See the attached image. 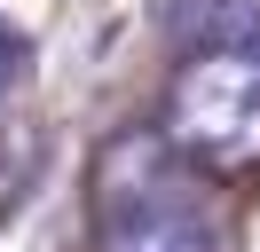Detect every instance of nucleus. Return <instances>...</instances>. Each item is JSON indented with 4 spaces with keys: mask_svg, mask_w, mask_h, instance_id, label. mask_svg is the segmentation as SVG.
<instances>
[{
    "mask_svg": "<svg viewBox=\"0 0 260 252\" xmlns=\"http://www.w3.org/2000/svg\"><path fill=\"white\" fill-rule=\"evenodd\" d=\"M95 252H221L213 189L158 126H126L95 158Z\"/></svg>",
    "mask_w": 260,
    "mask_h": 252,
    "instance_id": "obj_1",
    "label": "nucleus"
},
{
    "mask_svg": "<svg viewBox=\"0 0 260 252\" xmlns=\"http://www.w3.org/2000/svg\"><path fill=\"white\" fill-rule=\"evenodd\" d=\"M158 134L205 181L260 166V55L252 47H189V63L166 87Z\"/></svg>",
    "mask_w": 260,
    "mask_h": 252,
    "instance_id": "obj_2",
    "label": "nucleus"
},
{
    "mask_svg": "<svg viewBox=\"0 0 260 252\" xmlns=\"http://www.w3.org/2000/svg\"><path fill=\"white\" fill-rule=\"evenodd\" d=\"M189 47H252L260 55V0H174Z\"/></svg>",
    "mask_w": 260,
    "mask_h": 252,
    "instance_id": "obj_3",
    "label": "nucleus"
},
{
    "mask_svg": "<svg viewBox=\"0 0 260 252\" xmlns=\"http://www.w3.org/2000/svg\"><path fill=\"white\" fill-rule=\"evenodd\" d=\"M24 79H32V47H24L16 32H0V118H8V103L24 94Z\"/></svg>",
    "mask_w": 260,
    "mask_h": 252,
    "instance_id": "obj_4",
    "label": "nucleus"
},
{
    "mask_svg": "<svg viewBox=\"0 0 260 252\" xmlns=\"http://www.w3.org/2000/svg\"><path fill=\"white\" fill-rule=\"evenodd\" d=\"M16 181H24V173L8 166V158H0V213H8V205H16Z\"/></svg>",
    "mask_w": 260,
    "mask_h": 252,
    "instance_id": "obj_5",
    "label": "nucleus"
}]
</instances>
